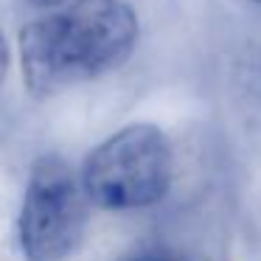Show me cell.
I'll use <instances>...</instances> for the list:
<instances>
[{"label": "cell", "mask_w": 261, "mask_h": 261, "mask_svg": "<svg viewBox=\"0 0 261 261\" xmlns=\"http://www.w3.org/2000/svg\"><path fill=\"white\" fill-rule=\"evenodd\" d=\"M87 202L104 214L158 208L174 182V146L158 124L135 121L110 132L79 163Z\"/></svg>", "instance_id": "2"}, {"label": "cell", "mask_w": 261, "mask_h": 261, "mask_svg": "<svg viewBox=\"0 0 261 261\" xmlns=\"http://www.w3.org/2000/svg\"><path fill=\"white\" fill-rule=\"evenodd\" d=\"M121 261H191V258L171 244H141V247L129 250L126 255H121Z\"/></svg>", "instance_id": "4"}, {"label": "cell", "mask_w": 261, "mask_h": 261, "mask_svg": "<svg viewBox=\"0 0 261 261\" xmlns=\"http://www.w3.org/2000/svg\"><path fill=\"white\" fill-rule=\"evenodd\" d=\"M12 62H14V48H12V42H9V34H6V29H3V23H0V90H3L6 82H9Z\"/></svg>", "instance_id": "5"}, {"label": "cell", "mask_w": 261, "mask_h": 261, "mask_svg": "<svg viewBox=\"0 0 261 261\" xmlns=\"http://www.w3.org/2000/svg\"><path fill=\"white\" fill-rule=\"evenodd\" d=\"M93 205L79 171L59 152H42L25 171L14 216V242L23 261H70L90 230Z\"/></svg>", "instance_id": "3"}, {"label": "cell", "mask_w": 261, "mask_h": 261, "mask_svg": "<svg viewBox=\"0 0 261 261\" xmlns=\"http://www.w3.org/2000/svg\"><path fill=\"white\" fill-rule=\"evenodd\" d=\"M242 3H247V6L255 9V12H261V0H242Z\"/></svg>", "instance_id": "7"}, {"label": "cell", "mask_w": 261, "mask_h": 261, "mask_svg": "<svg viewBox=\"0 0 261 261\" xmlns=\"http://www.w3.org/2000/svg\"><path fill=\"white\" fill-rule=\"evenodd\" d=\"M29 9H34V12H54V9H62L68 6V3H73V0H23Z\"/></svg>", "instance_id": "6"}, {"label": "cell", "mask_w": 261, "mask_h": 261, "mask_svg": "<svg viewBox=\"0 0 261 261\" xmlns=\"http://www.w3.org/2000/svg\"><path fill=\"white\" fill-rule=\"evenodd\" d=\"M141 40V20L126 0H73L40 12L17 31L23 87L48 101L70 87L115 73Z\"/></svg>", "instance_id": "1"}]
</instances>
